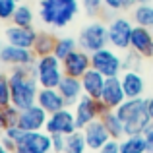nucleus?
<instances>
[{
    "label": "nucleus",
    "instance_id": "nucleus-1",
    "mask_svg": "<svg viewBox=\"0 0 153 153\" xmlns=\"http://www.w3.org/2000/svg\"><path fill=\"white\" fill-rule=\"evenodd\" d=\"M31 70H33V64L31 66H14L8 72L12 85V105H16L19 111L37 103V95L41 89Z\"/></svg>",
    "mask_w": 153,
    "mask_h": 153
},
{
    "label": "nucleus",
    "instance_id": "nucleus-2",
    "mask_svg": "<svg viewBox=\"0 0 153 153\" xmlns=\"http://www.w3.org/2000/svg\"><path fill=\"white\" fill-rule=\"evenodd\" d=\"M79 12L78 0H39V19L54 29L68 27Z\"/></svg>",
    "mask_w": 153,
    "mask_h": 153
},
{
    "label": "nucleus",
    "instance_id": "nucleus-3",
    "mask_svg": "<svg viewBox=\"0 0 153 153\" xmlns=\"http://www.w3.org/2000/svg\"><path fill=\"white\" fill-rule=\"evenodd\" d=\"M116 114L124 122L126 136L143 134L147 130V126L151 124V116L147 112L146 99H142V97L140 99H126V101L116 108Z\"/></svg>",
    "mask_w": 153,
    "mask_h": 153
},
{
    "label": "nucleus",
    "instance_id": "nucleus-4",
    "mask_svg": "<svg viewBox=\"0 0 153 153\" xmlns=\"http://www.w3.org/2000/svg\"><path fill=\"white\" fill-rule=\"evenodd\" d=\"M31 74L37 78V82H39L41 87H58V83L62 82V78H64L62 60L56 58L54 54L37 56Z\"/></svg>",
    "mask_w": 153,
    "mask_h": 153
},
{
    "label": "nucleus",
    "instance_id": "nucleus-5",
    "mask_svg": "<svg viewBox=\"0 0 153 153\" xmlns=\"http://www.w3.org/2000/svg\"><path fill=\"white\" fill-rule=\"evenodd\" d=\"M78 47L85 52L93 54V52L108 47V25L103 22H91L79 31L78 37Z\"/></svg>",
    "mask_w": 153,
    "mask_h": 153
},
{
    "label": "nucleus",
    "instance_id": "nucleus-6",
    "mask_svg": "<svg viewBox=\"0 0 153 153\" xmlns=\"http://www.w3.org/2000/svg\"><path fill=\"white\" fill-rule=\"evenodd\" d=\"M136 23L124 16H116L108 23V47L116 51H128L132 41V31Z\"/></svg>",
    "mask_w": 153,
    "mask_h": 153
},
{
    "label": "nucleus",
    "instance_id": "nucleus-7",
    "mask_svg": "<svg viewBox=\"0 0 153 153\" xmlns=\"http://www.w3.org/2000/svg\"><path fill=\"white\" fill-rule=\"evenodd\" d=\"M91 66L101 72L105 78H114L122 74V56L112 47H105L91 54Z\"/></svg>",
    "mask_w": 153,
    "mask_h": 153
},
{
    "label": "nucleus",
    "instance_id": "nucleus-8",
    "mask_svg": "<svg viewBox=\"0 0 153 153\" xmlns=\"http://www.w3.org/2000/svg\"><path fill=\"white\" fill-rule=\"evenodd\" d=\"M52 138L47 130L23 132V136L16 142L14 153H51Z\"/></svg>",
    "mask_w": 153,
    "mask_h": 153
},
{
    "label": "nucleus",
    "instance_id": "nucleus-9",
    "mask_svg": "<svg viewBox=\"0 0 153 153\" xmlns=\"http://www.w3.org/2000/svg\"><path fill=\"white\" fill-rule=\"evenodd\" d=\"M105 111H107V107L101 103V99H93V97H89V95H82L79 101L74 105V114H76V122H78V130H83L89 122L101 118Z\"/></svg>",
    "mask_w": 153,
    "mask_h": 153
},
{
    "label": "nucleus",
    "instance_id": "nucleus-10",
    "mask_svg": "<svg viewBox=\"0 0 153 153\" xmlns=\"http://www.w3.org/2000/svg\"><path fill=\"white\" fill-rule=\"evenodd\" d=\"M45 130L49 134H62V136H70L72 132L78 130V122H76V114L72 111V107H66L58 112L49 114Z\"/></svg>",
    "mask_w": 153,
    "mask_h": 153
},
{
    "label": "nucleus",
    "instance_id": "nucleus-11",
    "mask_svg": "<svg viewBox=\"0 0 153 153\" xmlns=\"http://www.w3.org/2000/svg\"><path fill=\"white\" fill-rule=\"evenodd\" d=\"M35 60H37V54L31 49H22V47L10 45V43H6L2 52H0V64H6L10 68L31 66V64H35Z\"/></svg>",
    "mask_w": 153,
    "mask_h": 153
},
{
    "label": "nucleus",
    "instance_id": "nucleus-12",
    "mask_svg": "<svg viewBox=\"0 0 153 153\" xmlns=\"http://www.w3.org/2000/svg\"><path fill=\"white\" fill-rule=\"evenodd\" d=\"M47 120H49V112L35 103L19 112L18 126H22L25 132H39L47 128Z\"/></svg>",
    "mask_w": 153,
    "mask_h": 153
},
{
    "label": "nucleus",
    "instance_id": "nucleus-13",
    "mask_svg": "<svg viewBox=\"0 0 153 153\" xmlns=\"http://www.w3.org/2000/svg\"><path fill=\"white\" fill-rule=\"evenodd\" d=\"M39 31H35V27H19V25H8L4 29V39L6 43L16 47H22V49H31L33 51V45L37 41Z\"/></svg>",
    "mask_w": 153,
    "mask_h": 153
},
{
    "label": "nucleus",
    "instance_id": "nucleus-14",
    "mask_svg": "<svg viewBox=\"0 0 153 153\" xmlns=\"http://www.w3.org/2000/svg\"><path fill=\"white\" fill-rule=\"evenodd\" d=\"M62 66H64V74L66 76H74V78L82 79V76L93 68L91 66V54L85 52L83 49H76L68 58L62 60Z\"/></svg>",
    "mask_w": 153,
    "mask_h": 153
},
{
    "label": "nucleus",
    "instance_id": "nucleus-15",
    "mask_svg": "<svg viewBox=\"0 0 153 153\" xmlns=\"http://www.w3.org/2000/svg\"><path fill=\"white\" fill-rule=\"evenodd\" d=\"M124 101H126V93H124L120 76L107 78V83H105V89H103V95H101V103L107 108H111V111H116Z\"/></svg>",
    "mask_w": 153,
    "mask_h": 153
},
{
    "label": "nucleus",
    "instance_id": "nucleus-16",
    "mask_svg": "<svg viewBox=\"0 0 153 153\" xmlns=\"http://www.w3.org/2000/svg\"><path fill=\"white\" fill-rule=\"evenodd\" d=\"M83 136H85V142H87V149L93 151V153H97L105 143L111 140V134H108V130L105 128L101 118H97V120L87 124V126L83 128Z\"/></svg>",
    "mask_w": 153,
    "mask_h": 153
},
{
    "label": "nucleus",
    "instance_id": "nucleus-17",
    "mask_svg": "<svg viewBox=\"0 0 153 153\" xmlns=\"http://www.w3.org/2000/svg\"><path fill=\"white\" fill-rule=\"evenodd\" d=\"M130 49L140 52L143 58H153V33H151V29L142 27V25H134Z\"/></svg>",
    "mask_w": 153,
    "mask_h": 153
},
{
    "label": "nucleus",
    "instance_id": "nucleus-18",
    "mask_svg": "<svg viewBox=\"0 0 153 153\" xmlns=\"http://www.w3.org/2000/svg\"><path fill=\"white\" fill-rule=\"evenodd\" d=\"M37 105L43 107L49 114L58 112L62 108H66V99L62 97V93L58 91V87H41L37 95Z\"/></svg>",
    "mask_w": 153,
    "mask_h": 153
},
{
    "label": "nucleus",
    "instance_id": "nucleus-19",
    "mask_svg": "<svg viewBox=\"0 0 153 153\" xmlns=\"http://www.w3.org/2000/svg\"><path fill=\"white\" fill-rule=\"evenodd\" d=\"M120 82H122L126 99H140L146 91V79L140 72H122Z\"/></svg>",
    "mask_w": 153,
    "mask_h": 153
},
{
    "label": "nucleus",
    "instance_id": "nucleus-20",
    "mask_svg": "<svg viewBox=\"0 0 153 153\" xmlns=\"http://www.w3.org/2000/svg\"><path fill=\"white\" fill-rule=\"evenodd\" d=\"M105 83H107V78L97 72L95 68H91L89 72L82 76V87H83V95H89L93 99H101L103 89H105Z\"/></svg>",
    "mask_w": 153,
    "mask_h": 153
},
{
    "label": "nucleus",
    "instance_id": "nucleus-21",
    "mask_svg": "<svg viewBox=\"0 0 153 153\" xmlns=\"http://www.w3.org/2000/svg\"><path fill=\"white\" fill-rule=\"evenodd\" d=\"M58 91L62 93V97L66 99L68 107H74L79 101V97L83 95V87H82V79L74 78V76H66L64 74L62 82L58 83Z\"/></svg>",
    "mask_w": 153,
    "mask_h": 153
},
{
    "label": "nucleus",
    "instance_id": "nucleus-22",
    "mask_svg": "<svg viewBox=\"0 0 153 153\" xmlns=\"http://www.w3.org/2000/svg\"><path fill=\"white\" fill-rule=\"evenodd\" d=\"M105 128L108 130V134H111L112 140H122L124 136H126V130H124V122L120 120V116L116 114V111H111V108H107V111L103 112L101 116Z\"/></svg>",
    "mask_w": 153,
    "mask_h": 153
},
{
    "label": "nucleus",
    "instance_id": "nucleus-23",
    "mask_svg": "<svg viewBox=\"0 0 153 153\" xmlns=\"http://www.w3.org/2000/svg\"><path fill=\"white\" fill-rule=\"evenodd\" d=\"M120 153H147V142L143 134L124 136L120 140Z\"/></svg>",
    "mask_w": 153,
    "mask_h": 153
},
{
    "label": "nucleus",
    "instance_id": "nucleus-24",
    "mask_svg": "<svg viewBox=\"0 0 153 153\" xmlns=\"http://www.w3.org/2000/svg\"><path fill=\"white\" fill-rule=\"evenodd\" d=\"M132 22L136 25L153 29V4H136L132 10Z\"/></svg>",
    "mask_w": 153,
    "mask_h": 153
},
{
    "label": "nucleus",
    "instance_id": "nucleus-25",
    "mask_svg": "<svg viewBox=\"0 0 153 153\" xmlns=\"http://www.w3.org/2000/svg\"><path fill=\"white\" fill-rule=\"evenodd\" d=\"M54 43H56V37L49 31H39L37 35V41L33 45V52L37 56H47V54H52L54 52Z\"/></svg>",
    "mask_w": 153,
    "mask_h": 153
},
{
    "label": "nucleus",
    "instance_id": "nucleus-26",
    "mask_svg": "<svg viewBox=\"0 0 153 153\" xmlns=\"http://www.w3.org/2000/svg\"><path fill=\"white\" fill-rule=\"evenodd\" d=\"M87 142L85 136H83V130H76L72 132L70 136H66V147H64V153H87Z\"/></svg>",
    "mask_w": 153,
    "mask_h": 153
},
{
    "label": "nucleus",
    "instance_id": "nucleus-27",
    "mask_svg": "<svg viewBox=\"0 0 153 153\" xmlns=\"http://www.w3.org/2000/svg\"><path fill=\"white\" fill-rule=\"evenodd\" d=\"M76 49H79V47H78V41H76L74 37H56L54 52H52V54H54L56 58L64 60V58H68Z\"/></svg>",
    "mask_w": 153,
    "mask_h": 153
},
{
    "label": "nucleus",
    "instance_id": "nucleus-28",
    "mask_svg": "<svg viewBox=\"0 0 153 153\" xmlns=\"http://www.w3.org/2000/svg\"><path fill=\"white\" fill-rule=\"evenodd\" d=\"M33 10H31L27 4H19L18 10H16L14 18H12V23L14 25H19V27H33Z\"/></svg>",
    "mask_w": 153,
    "mask_h": 153
},
{
    "label": "nucleus",
    "instance_id": "nucleus-29",
    "mask_svg": "<svg viewBox=\"0 0 153 153\" xmlns=\"http://www.w3.org/2000/svg\"><path fill=\"white\" fill-rule=\"evenodd\" d=\"M142 58H143V56L140 54V52H136L134 49L124 51L122 72H140V68H142Z\"/></svg>",
    "mask_w": 153,
    "mask_h": 153
},
{
    "label": "nucleus",
    "instance_id": "nucleus-30",
    "mask_svg": "<svg viewBox=\"0 0 153 153\" xmlns=\"http://www.w3.org/2000/svg\"><path fill=\"white\" fill-rule=\"evenodd\" d=\"M12 105V85H10V76L8 72L0 70V107Z\"/></svg>",
    "mask_w": 153,
    "mask_h": 153
},
{
    "label": "nucleus",
    "instance_id": "nucleus-31",
    "mask_svg": "<svg viewBox=\"0 0 153 153\" xmlns=\"http://www.w3.org/2000/svg\"><path fill=\"white\" fill-rule=\"evenodd\" d=\"M19 2L16 0H0V22H12Z\"/></svg>",
    "mask_w": 153,
    "mask_h": 153
},
{
    "label": "nucleus",
    "instance_id": "nucleus-32",
    "mask_svg": "<svg viewBox=\"0 0 153 153\" xmlns=\"http://www.w3.org/2000/svg\"><path fill=\"white\" fill-rule=\"evenodd\" d=\"M105 8L112 12H122V10H130L136 4V0H103Z\"/></svg>",
    "mask_w": 153,
    "mask_h": 153
},
{
    "label": "nucleus",
    "instance_id": "nucleus-33",
    "mask_svg": "<svg viewBox=\"0 0 153 153\" xmlns=\"http://www.w3.org/2000/svg\"><path fill=\"white\" fill-rule=\"evenodd\" d=\"M19 108L16 107V105H8V107H4V120H6V128L8 126H16V124L19 122Z\"/></svg>",
    "mask_w": 153,
    "mask_h": 153
},
{
    "label": "nucleus",
    "instance_id": "nucleus-34",
    "mask_svg": "<svg viewBox=\"0 0 153 153\" xmlns=\"http://www.w3.org/2000/svg\"><path fill=\"white\" fill-rule=\"evenodd\" d=\"M79 2H82L83 10H85L89 16H97L99 12H101V8L105 6L103 0H79Z\"/></svg>",
    "mask_w": 153,
    "mask_h": 153
},
{
    "label": "nucleus",
    "instance_id": "nucleus-35",
    "mask_svg": "<svg viewBox=\"0 0 153 153\" xmlns=\"http://www.w3.org/2000/svg\"><path fill=\"white\" fill-rule=\"evenodd\" d=\"M51 138H52V151L54 153H64V147H66V136L51 134Z\"/></svg>",
    "mask_w": 153,
    "mask_h": 153
},
{
    "label": "nucleus",
    "instance_id": "nucleus-36",
    "mask_svg": "<svg viewBox=\"0 0 153 153\" xmlns=\"http://www.w3.org/2000/svg\"><path fill=\"white\" fill-rule=\"evenodd\" d=\"M97 153H120V140H108Z\"/></svg>",
    "mask_w": 153,
    "mask_h": 153
},
{
    "label": "nucleus",
    "instance_id": "nucleus-37",
    "mask_svg": "<svg viewBox=\"0 0 153 153\" xmlns=\"http://www.w3.org/2000/svg\"><path fill=\"white\" fill-rule=\"evenodd\" d=\"M23 132H25V130H23L22 126H18V124H16V126H8V128H4V136H8V138L16 140V142H18V140L23 136Z\"/></svg>",
    "mask_w": 153,
    "mask_h": 153
},
{
    "label": "nucleus",
    "instance_id": "nucleus-38",
    "mask_svg": "<svg viewBox=\"0 0 153 153\" xmlns=\"http://www.w3.org/2000/svg\"><path fill=\"white\" fill-rule=\"evenodd\" d=\"M143 136H146V142H147V153H153V120L147 126V130L143 132Z\"/></svg>",
    "mask_w": 153,
    "mask_h": 153
},
{
    "label": "nucleus",
    "instance_id": "nucleus-39",
    "mask_svg": "<svg viewBox=\"0 0 153 153\" xmlns=\"http://www.w3.org/2000/svg\"><path fill=\"white\" fill-rule=\"evenodd\" d=\"M0 143H2V146L6 147L8 151H12V153H14V149H16V140L8 138V136H2V142H0Z\"/></svg>",
    "mask_w": 153,
    "mask_h": 153
},
{
    "label": "nucleus",
    "instance_id": "nucleus-40",
    "mask_svg": "<svg viewBox=\"0 0 153 153\" xmlns=\"http://www.w3.org/2000/svg\"><path fill=\"white\" fill-rule=\"evenodd\" d=\"M146 107H147V112H149V116H151V120H153V97L146 99Z\"/></svg>",
    "mask_w": 153,
    "mask_h": 153
},
{
    "label": "nucleus",
    "instance_id": "nucleus-41",
    "mask_svg": "<svg viewBox=\"0 0 153 153\" xmlns=\"http://www.w3.org/2000/svg\"><path fill=\"white\" fill-rule=\"evenodd\" d=\"M6 128V120H4V107H0V130Z\"/></svg>",
    "mask_w": 153,
    "mask_h": 153
},
{
    "label": "nucleus",
    "instance_id": "nucleus-42",
    "mask_svg": "<svg viewBox=\"0 0 153 153\" xmlns=\"http://www.w3.org/2000/svg\"><path fill=\"white\" fill-rule=\"evenodd\" d=\"M153 0H136V4H151Z\"/></svg>",
    "mask_w": 153,
    "mask_h": 153
},
{
    "label": "nucleus",
    "instance_id": "nucleus-43",
    "mask_svg": "<svg viewBox=\"0 0 153 153\" xmlns=\"http://www.w3.org/2000/svg\"><path fill=\"white\" fill-rule=\"evenodd\" d=\"M0 153H12V151H8V149H6V147H4V146H2V143H0Z\"/></svg>",
    "mask_w": 153,
    "mask_h": 153
},
{
    "label": "nucleus",
    "instance_id": "nucleus-44",
    "mask_svg": "<svg viewBox=\"0 0 153 153\" xmlns=\"http://www.w3.org/2000/svg\"><path fill=\"white\" fill-rule=\"evenodd\" d=\"M4 45H6V43H2V41H0V52H2V49H4Z\"/></svg>",
    "mask_w": 153,
    "mask_h": 153
},
{
    "label": "nucleus",
    "instance_id": "nucleus-45",
    "mask_svg": "<svg viewBox=\"0 0 153 153\" xmlns=\"http://www.w3.org/2000/svg\"><path fill=\"white\" fill-rule=\"evenodd\" d=\"M2 136H4V130H0V142H2Z\"/></svg>",
    "mask_w": 153,
    "mask_h": 153
},
{
    "label": "nucleus",
    "instance_id": "nucleus-46",
    "mask_svg": "<svg viewBox=\"0 0 153 153\" xmlns=\"http://www.w3.org/2000/svg\"><path fill=\"white\" fill-rule=\"evenodd\" d=\"M16 2H22V0H16Z\"/></svg>",
    "mask_w": 153,
    "mask_h": 153
},
{
    "label": "nucleus",
    "instance_id": "nucleus-47",
    "mask_svg": "<svg viewBox=\"0 0 153 153\" xmlns=\"http://www.w3.org/2000/svg\"><path fill=\"white\" fill-rule=\"evenodd\" d=\"M91 153H93V151H91Z\"/></svg>",
    "mask_w": 153,
    "mask_h": 153
}]
</instances>
